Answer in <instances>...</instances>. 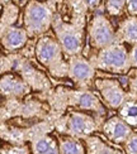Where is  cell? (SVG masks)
I'll list each match as a JSON object with an SVG mask.
<instances>
[{
	"instance_id": "cell-6",
	"label": "cell",
	"mask_w": 137,
	"mask_h": 154,
	"mask_svg": "<svg viewBox=\"0 0 137 154\" xmlns=\"http://www.w3.org/2000/svg\"><path fill=\"white\" fill-rule=\"evenodd\" d=\"M95 66L91 61L84 58L81 54L69 57L67 77L77 86L85 88L95 76Z\"/></svg>"
},
{
	"instance_id": "cell-25",
	"label": "cell",
	"mask_w": 137,
	"mask_h": 154,
	"mask_svg": "<svg viewBox=\"0 0 137 154\" xmlns=\"http://www.w3.org/2000/svg\"><path fill=\"white\" fill-rule=\"evenodd\" d=\"M129 62H131V67L137 69V44H133L129 51Z\"/></svg>"
},
{
	"instance_id": "cell-20",
	"label": "cell",
	"mask_w": 137,
	"mask_h": 154,
	"mask_svg": "<svg viewBox=\"0 0 137 154\" xmlns=\"http://www.w3.org/2000/svg\"><path fill=\"white\" fill-rule=\"evenodd\" d=\"M125 152L126 154H137V133H132V135L126 140Z\"/></svg>"
},
{
	"instance_id": "cell-23",
	"label": "cell",
	"mask_w": 137,
	"mask_h": 154,
	"mask_svg": "<svg viewBox=\"0 0 137 154\" xmlns=\"http://www.w3.org/2000/svg\"><path fill=\"white\" fill-rule=\"evenodd\" d=\"M75 2L79 3V5L84 10H88V9H95L96 6H99L102 0H75Z\"/></svg>"
},
{
	"instance_id": "cell-13",
	"label": "cell",
	"mask_w": 137,
	"mask_h": 154,
	"mask_svg": "<svg viewBox=\"0 0 137 154\" xmlns=\"http://www.w3.org/2000/svg\"><path fill=\"white\" fill-rule=\"evenodd\" d=\"M117 41L128 44H137V17H128L122 20L117 30Z\"/></svg>"
},
{
	"instance_id": "cell-7",
	"label": "cell",
	"mask_w": 137,
	"mask_h": 154,
	"mask_svg": "<svg viewBox=\"0 0 137 154\" xmlns=\"http://www.w3.org/2000/svg\"><path fill=\"white\" fill-rule=\"evenodd\" d=\"M62 123L64 131L74 138H88L94 130H96L94 119L81 111H71Z\"/></svg>"
},
{
	"instance_id": "cell-19",
	"label": "cell",
	"mask_w": 137,
	"mask_h": 154,
	"mask_svg": "<svg viewBox=\"0 0 137 154\" xmlns=\"http://www.w3.org/2000/svg\"><path fill=\"white\" fill-rule=\"evenodd\" d=\"M127 0H106V10L109 15H119L126 8Z\"/></svg>"
},
{
	"instance_id": "cell-2",
	"label": "cell",
	"mask_w": 137,
	"mask_h": 154,
	"mask_svg": "<svg viewBox=\"0 0 137 154\" xmlns=\"http://www.w3.org/2000/svg\"><path fill=\"white\" fill-rule=\"evenodd\" d=\"M95 68L102 71L125 75L131 69V62H129V52H127L126 47L119 42H114L110 46L99 49L94 61Z\"/></svg>"
},
{
	"instance_id": "cell-1",
	"label": "cell",
	"mask_w": 137,
	"mask_h": 154,
	"mask_svg": "<svg viewBox=\"0 0 137 154\" xmlns=\"http://www.w3.org/2000/svg\"><path fill=\"white\" fill-rule=\"evenodd\" d=\"M54 10L48 3L29 0V3L24 8V28L32 38L44 34L54 23Z\"/></svg>"
},
{
	"instance_id": "cell-4",
	"label": "cell",
	"mask_w": 137,
	"mask_h": 154,
	"mask_svg": "<svg viewBox=\"0 0 137 154\" xmlns=\"http://www.w3.org/2000/svg\"><path fill=\"white\" fill-rule=\"evenodd\" d=\"M54 29L65 56L73 57L81 53L83 49V24L65 23L60 17L54 19Z\"/></svg>"
},
{
	"instance_id": "cell-15",
	"label": "cell",
	"mask_w": 137,
	"mask_h": 154,
	"mask_svg": "<svg viewBox=\"0 0 137 154\" xmlns=\"http://www.w3.org/2000/svg\"><path fill=\"white\" fill-rule=\"evenodd\" d=\"M58 149H60V154H85V148L79 138L70 135L61 137L58 139Z\"/></svg>"
},
{
	"instance_id": "cell-10",
	"label": "cell",
	"mask_w": 137,
	"mask_h": 154,
	"mask_svg": "<svg viewBox=\"0 0 137 154\" xmlns=\"http://www.w3.org/2000/svg\"><path fill=\"white\" fill-rule=\"evenodd\" d=\"M0 90H2V95L5 97H22V96L27 95L29 92V85L27 81L21 79L17 75L6 73L3 75L2 81H0Z\"/></svg>"
},
{
	"instance_id": "cell-3",
	"label": "cell",
	"mask_w": 137,
	"mask_h": 154,
	"mask_svg": "<svg viewBox=\"0 0 137 154\" xmlns=\"http://www.w3.org/2000/svg\"><path fill=\"white\" fill-rule=\"evenodd\" d=\"M34 53L40 63L58 77L67 76V63L64 62L62 48L60 43L51 37H41L36 44Z\"/></svg>"
},
{
	"instance_id": "cell-8",
	"label": "cell",
	"mask_w": 137,
	"mask_h": 154,
	"mask_svg": "<svg viewBox=\"0 0 137 154\" xmlns=\"http://www.w3.org/2000/svg\"><path fill=\"white\" fill-rule=\"evenodd\" d=\"M95 86L104 104L110 109H119L127 100H129V95L122 88L121 83L116 80H95Z\"/></svg>"
},
{
	"instance_id": "cell-9",
	"label": "cell",
	"mask_w": 137,
	"mask_h": 154,
	"mask_svg": "<svg viewBox=\"0 0 137 154\" xmlns=\"http://www.w3.org/2000/svg\"><path fill=\"white\" fill-rule=\"evenodd\" d=\"M103 133L110 142L116 144H125L126 140L132 135V126L128 125L119 115L112 116L103 124Z\"/></svg>"
},
{
	"instance_id": "cell-11",
	"label": "cell",
	"mask_w": 137,
	"mask_h": 154,
	"mask_svg": "<svg viewBox=\"0 0 137 154\" xmlns=\"http://www.w3.org/2000/svg\"><path fill=\"white\" fill-rule=\"evenodd\" d=\"M69 102L71 105L81 109V110H90L94 112L104 114V109L100 104L99 99L88 90H80V91H73L69 94Z\"/></svg>"
},
{
	"instance_id": "cell-12",
	"label": "cell",
	"mask_w": 137,
	"mask_h": 154,
	"mask_svg": "<svg viewBox=\"0 0 137 154\" xmlns=\"http://www.w3.org/2000/svg\"><path fill=\"white\" fill-rule=\"evenodd\" d=\"M2 34V44L3 48L6 49L8 52H15V51L21 49L28 41V33L25 28H21V27H13L8 28L5 32H3Z\"/></svg>"
},
{
	"instance_id": "cell-22",
	"label": "cell",
	"mask_w": 137,
	"mask_h": 154,
	"mask_svg": "<svg viewBox=\"0 0 137 154\" xmlns=\"http://www.w3.org/2000/svg\"><path fill=\"white\" fill-rule=\"evenodd\" d=\"M2 154H29L27 146H4L2 149Z\"/></svg>"
},
{
	"instance_id": "cell-18",
	"label": "cell",
	"mask_w": 137,
	"mask_h": 154,
	"mask_svg": "<svg viewBox=\"0 0 137 154\" xmlns=\"http://www.w3.org/2000/svg\"><path fill=\"white\" fill-rule=\"evenodd\" d=\"M85 144L89 154H122L118 150L112 149L107 144H104L99 138L96 137H88L85 138Z\"/></svg>"
},
{
	"instance_id": "cell-21",
	"label": "cell",
	"mask_w": 137,
	"mask_h": 154,
	"mask_svg": "<svg viewBox=\"0 0 137 154\" xmlns=\"http://www.w3.org/2000/svg\"><path fill=\"white\" fill-rule=\"evenodd\" d=\"M128 95L129 99L137 100V69L132 72L128 82Z\"/></svg>"
},
{
	"instance_id": "cell-24",
	"label": "cell",
	"mask_w": 137,
	"mask_h": 154,
	"mask_svg": "<svg viewBox=\"0 0 137 154\" xmlns=\"http://www.w3.org/2000/svg\"><path fill=\"white\" fill-rule=\"evenodd\" d=\"M126 9L132 17H137V0H127Z\"/></svg>"
},
{
	"instance_id": "cell-17",
	"label": "cell",
	"mask_w": 137,
	"mask_h": 154,
	"mask_svg": "<svg viewBox=\"0 0 137 154\" xmlns=\"http://www.w3.org/2000/svg\"><path fill=\"white\" fill-rule=\"evenodd\" d=\"M3 6H4V10H3L2 22H0V29H2L0 33H3L8 28L13 27V24L18 19V14H19V8L10 2Z\"/></svg>"
},
{
	"instance_id": "cell-5",
	"label": "cell",
	"mask_w": 137,
	"mask_h": 154,
	"mask_svg": "<svg viewBox=\"0 0 137 154\" xmlns=\"http://www.w3.org/2000/svg\"><path fill=\"white\" fill-rule=\"evenodd\" d=\"M88 34L90 44L96 49H103L117 42V35L112 24L103 14H96L90 20Z\"/></svg>"
},
{
	"instance_id": "cell-16",
	"label": "cell",
	"mask_w": 137,
	"mask_h": 154,
	"mask_svg": "<svg viewBox=\"0 0 137 154\" xmlns=\"http://www.w3.org/2000/svg\"><path fill=\"white\" fill-rule=\"evenodd\" d=\"M119 116L132 128H137V101L129 99L118 109Z\"/></svg>"
},
{
	"instance_id": "cell-14",
	"label": "cell",
	"mask_w": 137,
	"mask_h": 154,
	"mask_svg": "<svg viewBox=\"0 0 137 154\" xmlns=\"http://www.w3.org/2000/svg\"><path fill=\"white\" fill-rule=\"evenodd\" d=\"M32 153L33 154H60L58 143L48 135H38L32 140Z\"/></svg>"
}]
</instances>
